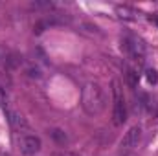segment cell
<instances>
[{"label": "cell", "mask_w": 158, "mask_h": 156, "mask_svg": "<svg viewBox=\"0 0 158 156\" xmlns=\"http://www.w3.org/2000/svg\"><path fill=\"white\" fill-rule=\"evenodd\" d=\"M107 96L98 83H86L81 90V109L88 116H99L105 110Z\"/></svg>", "instance_id": "obj_1"}, {"label": "cell", "mask_w": 158, "mask_h": 156, "mask_svg": "<svg viewBox=\"0 0 158 156\" xmlns=\"http://www.w3.org/2000/svg\"><path fill=\"white\" fill-rule=\"evenodd\" d=\"M127 121V105L121 90V83L118 79H112V123L119 127Z\"/></svg>", "instance_id": "obj_2"}, {"label": "cell", "mask_w": 158, "mask_h": 156, "mask_svg": "<svg viewBox=\"0 0 158 156\" xmlns=\"http://www.w3.org/2000/svg\"><path fill=\"white\" fill-rule=\"evenodd\" d=\"M121 51L131 61H134L136 64H143L145 63V46L142 44V40L134 39L131 35L121 37Z\"/></svg>", "instance_id": "obj_3"}, {"label": "cell", "mask_w": 158, "mask_h": 156, "mask_svg": "<svg viewBox=\"0 0 158 156\" xmlns=\"http://www.w3.org/2000/svg\"><path fill=\"white\" fill-rule=\"evenodd\" d=\"M40 147H42V142H40L39 136H35V134H24L19 140V149H20L22 154H26V156L37 154L40 151Z\"/></svg>", "instance_id": "obj_4"}, {"label": "cell", "mask_w": 158, "mask_h": 156, "mask_svg": "<svg viewBox=\"0 0 158 156\" xmlns=\"http://www.w3.org/2000/svg\"><path fill=\"white\" fill-rule=\"evenodd\" d=\"M142 127L140 125H134V127H131L127 132H125V136L121 138V142H119V147H121V151H132V149H136L138 145H140V142H142Z\"/></svg>", "instance_id": "obj_5"}, {"label": "cell", "mask_w": 158, "mask_h": 156, "mask_svg": "<svg viewBox=\"0 0 158 156\" xmlns=\"http://www.w3.org/2000/svg\"><path fill=\"white\" fill-rule=\"evenodd\" d=\"M4 110H6L7 121H9V125H11L13 129H17V130L28 129V123H26V119H24L22 114H19L15 109H11V107H7V105H4Z\"/></svg>", "instance_id": "obj_6"}, {"label": "cell", "mask_w": 158, "mask_h": 156, "mask_svg": "<svg viewBox=\"0 0 158 156\" xmlns=\"http://www.w3.org/2000/svg\"><path fill=\"white\" fill-rule=\"evenodd\" d=\"M116 13L119 15V18H125V20H134V18H136V17H134L136 13H134L131 7H127V6H118V7H116Z\"/></svg>", "instance_id": "obj_7"}, {"label": "cell", "mask_w": 158, "mask_h": 156, "mask_svg": "<svg viewBox=\"0 0 158 156\" xmlns=\"http://www.w3.org/2000/svg\"><path fill=\"white\" fill-rule=\"evenodd\" d=\"M50 134H52V138H53L59 145H64V143L68 142V136H66L64 130H61V129H53V130H50Z\"/></svg>", "instance_id": "obj_8"}, {"label": "cell", "mask_w": 158, "mask_h": 156, "mask_svg": "<svg viewBox=\"0 0 158 156\" xmlns=\"http://www.w3.org/2000/svg\"><path fill=\"white\" fill-rule=\"evenodd\" d=\"M125 77H127V83H129V86H136V83H138V74H136V70L134 68H125Z\"/></svg>", "instance_id": "obj_9"}, {"label": "cell", "mask_w": 158, "mask_h": 156, "mask_svg": "<svg viewBox=\"0 0 158 156\" xmlns=\"http://www.w3.org/2000/svg\"><path fill=\"white\" fill-rule=\"evenodd\" d=\"M145 74H147V81H149L151 84H156V83H158V74H156V70L149 68V70H147Z\"/></svg>", "instance_id": "obj_10"}, {"label": "cell", "mask_w": 158, "mask_h": 156, "mask_svg": "<svg viewBox=\"0 0 158 156\" xmlns=\"http://www.w3.org/2000/svg\"><path fill=\"white\" fill-rule=\"evenodd\" d=\"M53 156H79L77 153H72V151H61V153H55Z\"/></svg>", "instance_id": "obj_11"}, {"label": "cell", "mask_w": 158, "mask_h": 156, "mask_svg": "<svg viewBox=\"0 0 158 156\" xmlns=\"http://www.w3.org/2000/svg\"><path fill=\"white\" fill-rule=\"evenodd\" d=\"M153 20H155V22L158 24V15H155V17H153Z\"/></svg>", "instance_id": "obj_12"}]
</instances>
